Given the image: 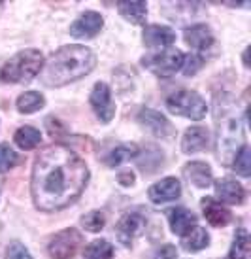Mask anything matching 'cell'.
Listing matches in <instances>:
<instances>
[{"instance_id": "cell-15", "label": "cell", "mask_w": 251, "mask_h": 259, "mask_svg": "<svg viewBox=\"0 0 251 259\" xmlns=\"http://www.w3.org/2000/svg\"><path fill=\"white\" fill-rule=\"evenodd\" d=\"M143 44L151 48V50H157V48H168L176 42V32L170 27L165 25H149L143 29Z\"/></svg>"}, {"instance_id": "cell-29", "label": "cell", "mask_w": 251, "mask_h": 259, "mask_svg": "<svg viewBox=\"0 0 251 259\" xmlns=\"http://www.w3.org/2000/svg\"><path fill=\"white\" fill-rule=\"evenodd\" d=\"M19 163V155L8 144H0V172H8Z\"/></svg>"}, {"instance_id": "cell-9", "label": "cell", "mask_w": 251, "mask_h": 259, "mask_svg": "<svg viewBox=\"0 0 251 259\" xmlns=\"http://www.w3.org/2000/svg\"><path fill=\"white\" fill-rule=\"evenodd\" d=\"M145 218L142 214H125V216L119 220L117 227H115V235H117V240L121 242L123 246H130L134 242V238H138L145 229Z\"/></svg>"}, {"instance_id": "cell-8", "label": "cell", "mask_w": 251, "mask_h": 259, "mask_svg": "<svg viewBox=\"0 0 251 259\" xmlns=\"http://www.w3.org/2000/svg\"><path fill=\"white\" fill-rule=\"evenodd\" d=\"M89 101H91V106H93L96 117L102 123H110L114 119L115 104H114V99H112V91H110V87L106 83H102V81L94 83L93 93H91Z\"/></svg>"}, {"instance_id": "cell-1", "label": "cell", "mask_w": 251, "mask_h": 259, "mask_svg": "<svg viewBox=\"0 0 251 259\" xmlns=\"http://www.w3.org/2000/svg\"><path fill=\"white\" fill-rule=\"evenodd\" d=\"M89 180L85 161L68 146L53 144L36 157L30 191L36 208L55 212L78 199Z\"/></svg>"}, {"instance_id": "cell-30", "label": "cell", "mask_w": 251, "mask_h": 259, "mask_svg": "<svg viewBox=\"0 0 251 259\" xmlns=\"http://www.w3.org/2000/svg\"><path fill=\"white\" fill-rule=\"evenodd\" d=\"M202 66H204V59H202L200 55L193 53V55H187V57H183L181 70H183V74H185V76H194V74L200 70Z\"/></svg>"}, {"instance_id": "cell-5", "label": "cell", "mask_w": 251, "mask_h": 259, "mask_svg": "<svg viewBox=\"0 0 251 259\" xmlns=\"http://www.w3.org/2000/svg\"><path fill=\"white\" fill-rule=\"evenodd\" d=\"M166 108L172 114L193 119V121H200L208 112L206 101L194 91H178V93L170 95L166 99Z\"/></svg>"}, {"instance_id": "cell-6", "label": "cell", "mask_w": 251, "mask_h": 259, "mask_svg": "<svg viewBox=\"0 0 251 259\" xmlns=\"http://www.w3.org/2000/svg\"><path fill=\"white\" fill-rule=\"evenodd\" d=\"M183 53L176 48H166L165 51H161L157 55H147L142 59V65L153 72L159 78H170L174 74L181 70L183 65Z\"/></svg>"}, {"instance_id": "cell-21", "label": "cell", "mask_w": 251, "mask_h": 259, "mask_svg": "<svg viewBox=\"0 0 251 259\" xmlns=\"http://www.w3.org/2000/svg\"><path fill=\"white\" fill-rule=\"evenodd\" d=\"M117 10L119 14L127 19V21L134 23V25H142L145 21V15H147V6L142 0H132V2H117Z\"/></svg>"}, {"instance_id": "cell-22", "label": "cell", "mask_w": 251, "mask_h": 259, "mask_svg": "<svg viewBox=\"0 0 251 259\" xmlns=\"http://www.w3.org/2000/svg\"><path fill=\"white\" fill-rule=\"evenodd\" d=\"M14 140L21 150L29 151V150H34L36 146L42 142V135H40V131L34 129V127L25 125L21 129H17V133L14 135Z\"/></svg>"}, {"instance_id": "cell-26", "label": "cell", "mask_w": 251, "mask_h": 259, "mask_svg": "<svg viewBox=\"0 0 251 259\" xmlns=\"http://www.w3.org/2000/svg\"><path fill=\"white\" fill-rule=\"evenodd\" d=\"M114 246L108 240H94L83 250V259H112Z\"/></svg>"}, {"instance_id": "cell-28", "label": "cell", "mask_w": 251, "mask_h": 259, "mask_svg": "<svg viewBox=\"0 0 251 259\" xmlns=\"http://www.w3.org/2000/svg\"><path fill=\"white\" fill-rule=\"evenodd\" d=\"M81 225L89 233H98L106 225V216H104V212H101V210H93V212H89V214H85V216L81 218Z\"/></svg>"}, {"instance_id": "cell-25", "label": "cell", "mask_w": 251, "mask_h": 259, "mask_svg": "<svg viewBox=\"0 0 251 259\" xmlns=\"http://www.w3.org/2000/svg\"><path fill=\"white\" fill-rule=\"evenodd\" d=\"M17 110L21 112V114H34L38 112L40 108H43V104H45V99H43V95L36 93V91H27V93H23L19 99H17Z\"/></svg>"}, {"instance_id": "cell-35", "label": "cell", "mask_w": 251, "mask_h": 259, "mask_svg": "<svg viewBox=\"0 0 251 259\" xmlns=\"http://www.w3.org/2000/svg\"><path fill=\"white\" fill-rule=\"evenodd\" d=\"M247 53H249V50H245V51H244V65H245V66H249V61H247Z\"/></svg>"}, {"instance_id": "cell-13", "label": "cell", "mask_w": 251, "mask_h": 259, "mask_svg": "<svg viewBox=\"0 0 251 259\" xmlns=\"http://www.w3.org/2000/svg\"><path fill=\"white\" fill-rule=\"evenodd\" d=\"M179 195H181V184L178 178H163L149 187V199L155 204L176 201Z\"/></svg>"}, {"instance_id": "cell-18", "label": "cell", "mask_w": 251, "mask_h": 259, "mask_svg": "<svg viewBox=\"0 0 251 259\" xmlns=\"http://www.w3.org/2000/svg\"><path fill=\"white\" fill-rule=\"evenodd\" d=\"M168 222L174 235H185L187 231L196 225V216L187 208H172L168 210Z\"/></svg>"}, {"instance_id": "cell-4", "label": "cell", "mask_w": 251, "mask_h": 259, "mask_svg": "<svg viewBox=\"0 0 251 259\" xmlns=\"http://www.w3.org/2000/svg\"><path fill=\"white\" fill-rule=\"evenodd\" d=\"M43 66V55L38 50H25L15 53L0 66V81L23 83L36 78Z\"/></svg>"}, {"instance_id": "cell-31", "label": "cell", "mask_w": 251, "mask_h": 259, "mask_svg": "<svg viewBox=\"0 0 251 259\" xmlns=\"http://www.w3.org/2000/svg\"><path fill=\"white\" fill-rule=\"evenodd\" d=\"M6 259H32V255L21 242H12L6 250Z\"/></svg>"}, {"instance_id": "cell-11", "label": "cell", "mask_w": 251, "mask_h": 259, "mask_svg": "<svg viewBox=\"0 0 251 259\" xmlns=\"http://www.w3.org/2000/svg\"><path fill=\"white\" fill-rule=\"evenodd\" d=\"M138 121L142 123L143 127H147V129L159 138H170L176 135V129H174L172 123L168 121L163 114L155 112V110L143 108L142 112L138 114Z\"/></svg>"}, {"instance_id": "cell-12", "label": "cell", "mask_w": 251, "mask_h": 259, "mask_svg": "<svg viewBox=\"0 0 251 259\" xmlns=\"http://www.w3.org/2000/svg\"><path fill=\"white\" fill-rule=\"evenodd\" d=\"M202 212H204V218L210 225L214 227H225L229 225L230 220H232V214H230L229 208L223 206V202H219L214 197H204L200 201Z\"/></svg>"}, {"instance_id": "cell-32", "label": "cell", "mask_w": 251, "mask_h": 259, "mask_svg": "<svg viewBox=\"0 0 251 259\" xmlns=\"http://www.w3.org/2000/svg\"><path fill=\"white\" fill-rule=\"evenodd\" d=\"M178 257V250H176V246L174 244H163L159 248L153 259H176Z\"/></svg>"}, {"instance_id": "cell-14", "label": "cell", "mask_w": 251, "mask_h": 259, "mask_svg": "<svg viewBox=\"0 0 251 259\" xmlns=\"http://www.w3.org/2000/svg\"><path fill=\"white\" fill-rule=\"evenodd\" d=\"M215 195L219 202L227 204H242L245 201V189L232 178H221L215 182Z\"/></svg>"}, {"instance_id": "cell-10", "label": "cell", "mask_w": 251, "mask_h": 259, "mask_svg": "<svg viewBox=\"0 0 251 259\" xmlns=\"http://www.w3.org/2000/svg\"><path fill=\"white\" fill-rule=\"evenodd\" d=\"M102 27H104V19H102L101 14H96V12H85V14H81L70 25V34L76 38H81V40L94 38L101 32Z\"/></svg>"}, {"instance_id": "cell-16", "label": "cell", "mask_w": 251, "mask_h": 259, "mask_svg": "<svg viewBox=\"0 0 251 259\" xmlns=\"http://www.w3.org/2000/svg\"><path fill=\"white\" fill-rule=\"evenodd\" d=\"M208 144H210L208 129L194 125V127H189V129L185 131L183 138H181V151L189 155V153H196V151L206 150Z\"/></svg>"}, {"instance_id": "cell-17", "label": "cell", "mask_w": 251, "mask_h": 259, "mask_svg": "<svg viewBox=\"0 0 251 259\" xmlns=\"http://www.w3.org/2000/svg\"><path fill=\"white\" fill-rule=\"evenodd\" d=\"M183 176L187 182H191L196 187H208L214 182L212 168L202 161H193V163L183 166Z\"/></svg>"}, {"instance_id": "cell-23", "label": "cell", "mask_w": 251, "mask_h": 259, "mask_svg": "<svg viewBox=\"0 0 251 259\" xmlns=\"http://www.w3.org/2000/svg\"><path fill=\"white\" fill-rule=\"evenodd\" d=\"M136 155H138L136 144H121L108 153V157L104 159V163H106L108 166H119V165H123V163L130 161L132 157H136Z\"/></svg>"}, {"instance_id": "cell-19", "label": "cell", "mask_w": 251, "mask_h": 259, "mask_svg": "<svg viewBox=\"0 0 251 259\" xmlns=\"http://www.w3.org/2000/svg\"><path fill=\"white\" fill-rule=\"evenodd\" d=\"M185 42L194 50L204 51L214 44V34L206 25H193L185 29Z\"/></svg>"}, {"instance_id": "cell-20", "label": "cell", "mask_w": 251, "mask_h": 259, "mask_svg": "<svg viewBox=\"0 0 251 259\" xmlns=\"http://www.w3.org/2000/svg\"><path fill=\"white\" fill-rule=\"evenodd\" d=\"M208 231L204 229V227H198V225H194V227L187 231L185 235H181V246H183L185 252H200V250H204L208 246Z\"/></svg>"}, {"instance_id": "cell-34", "label": "cell", "mask_w": 251, "mask_h": 259, "mask_svg": "<svg viewBox=\"0 0 251 259\" xmlns=\"http://www.w3.org/2000/svg\"><path fill=\"white\" fill-rule=\"evenodd\" d=\"M119 184L121 186H132L134 184V174L130 170H125V172L119 174Z\"/></svg>"}, {"instance_id": "cell-2", "label": "cell", "mask_w": 251, "mask_h": 259, "mask_svg": "<svg viewBox=\"0 0 251 259\" xmlns=\"http://www.w3.org/2000/svg\"><path fill=\"white\" fill-rule=\"evenodd\" d=\"M96 65V55L85 46H65L55 51L40 70V79L47 87H63L83 78Z\"/></svg>"}, {"instance_id": "cell-7", "label": "cell", "mask_w": 251, "mask_h": 259, "mask_svg": "<svg viewBox=\"0 0 251 259\" xmlns=\"http://www.w3.org/2000/svg\"><path fill=\"white\" fill-rule=\"evenodd\" d=\"M83 244V237L78 229H65L51 238L47 252L53 259H72Z\"/></svg>"}, {"instance_id": "cell-27", "label": "cell", "mask_w": 251, "mask_h": 259, "mask_svg": "<svg viewBox=\"0 0 251 259\" xmlns=\"http://www.w3.org/2000/svg\"><path fill=\"white\" fill-rule=\"evenodd\" d=\"M232 170L240 176H244V178H249L251 176V150L249 146L244 144L242 146V150L236 153V157L232 161Z\"/></svg>"}, {"instance_id": "cell-33", "label": "cell", "mask_w": 251, "mask_h": 259, "mask_svg": "<svg viewBox=\"0 0 251 259\" xmlns=\"http://www.w3.org/2000/svg\"><path fill=\"white\" fill-rule=\"evenodd\" d=\"M47 131H49V135L51 137H59V133H63V125L57 121V119H47Z\"/></svg>"}, {"instance_id": "cell-24", "label": "cell", "mask_w": 251, "mask_h": 259, "mask_svg": "<svg viewBox=\"0 0 251 259\" xmlns=\"http://www.w3.org/2000/svg\"><path fill=\"white\" fill-rule=\"evenodd\" d=\"M249 235L244 227H238L234 233V242L230 246L229 259H247L249 257Z\"/></svg>"}, {"instance_id": "cell-3", "label": "cell", "mask_w": 251, "mask_h": 259, "mask_svg": "<svg viewBox=\"0 0 251 259\" xmlns=\"http://www.w3.org/2000/svg\"><path fill=\"white\" fill-rule=\"evenodd\" d=\"M236 104L229 95L215 97V129H217V157L221 165L230 166L244 146V129L238 119Z\"/></svg>"}]
</instances>
